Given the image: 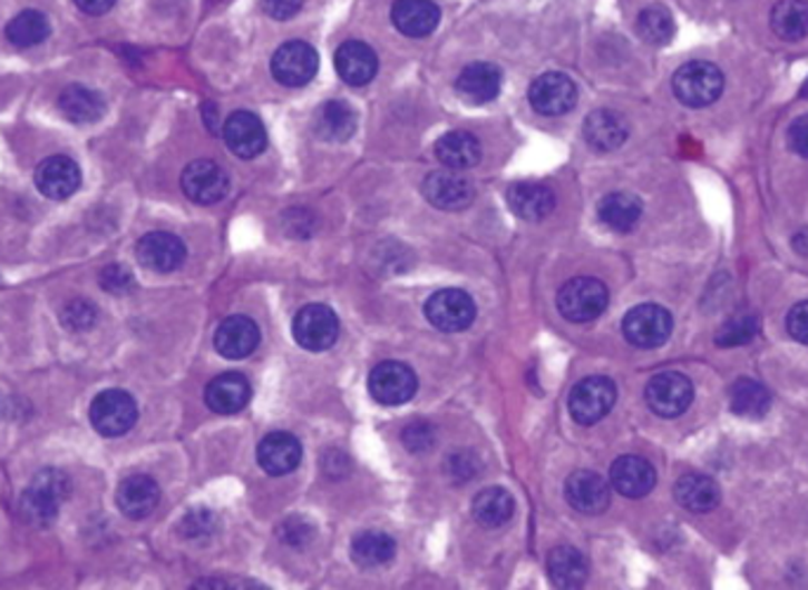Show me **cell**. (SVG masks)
<instances>
[{"instance_id": "cell-38", "label": "cell", "mask_w": 808, "mask_h": 590, "mask_svg": "<svg viewBox=\"0 0 808 590\" xmlns=\"http://www.w3.org/2000/svg\"><path fill=\"white\" fill-rule=\"evenodd\" d=\"M6 36L14 48H22V50L33 48L38 43H43L50 36V22L43 12L25 10V12H19L14 19H10V24L6 27Z\"/></svg>"}, {"instance_id": "cell-39", "label": "cell", "mask_w": 808, "mask_h": 590, "mask_svg": "<svg viewBox=\"0 0 808 590\" xmlns=\"http://www.w3.org/2000/svg\"><path fill=\"white\" fill-rule=\"evenodd\" d=\"M731 409L742 419H761L771 409V392L752 378H740L731 387Z\"/></svg>"}, {"instance_id": "cell-37", "label": "cell", "mask_w": 808, "mask_h": 590, "mask_svg": "<svg viewBox=\"0 0 808 590\" xmlns=\"http://www.w3.org/2000/svg\"><path fill=\"white\" fill-rule=\"evenodd\" d=\"M771 29L782 41H801L808 36L806 0H778L771 10Z\"/></svg>"}, {"instance_id": "cell-45", "label": "cell", "mask_w": 808, "mask_h": 590, "mask_svg": "<svg viewBox=\"0 0 808 590\" xmlns=\"http://www.w3.org/2000/svg\"><path fill=\"white\" fill-rule=\"evenodd\" d=\"M100 286L109 293H128L135 286V279L124 265H109L100 274Z\"/></svg>"}, {"instance_id": "cell-10", "label": "cell", "mask_w": 808, "mask_h": 590, "mask_svg": "<svg viewBox=\"0 0 808 590\" xmlns=\"http://www.w3.org/2000/svg\"><path fill=\"white\" fill-rule=\"evenodd\" d=\"M426 317L445 333H459L476 319V303L461 288H442L428 298Z\"/></svg>"}, {"instance_id": "cell-41", "label": "cell", "mask_w": 808, "mask_h": 590, "mask_svg": "<svg viewBox=\"0 0 808 590\" xmlns=\"http://www.w3.org/2000/svg\"><path fill=\"white\" fill-rule=\"evenodd\" d=\"M759 333V319L752 312H740L736 317L728 319L719 333H717V345L721 347H738L747 345Z\"/></svg>"}, {"instance_id": "cell-21", "label": "cell", "mask_w": 808, "mask_h": 590, "mask_svg": "<svg viewBox=\"0 0 808 590\" xmlns=\"http://www.w3.org/2000/svg\"><path fill=\"white\" fill-rule=\"evenodd\" d=\"M610 482L626 499H643L653 491L658 472L641 456H620L610 468Z\"/></svg>"}, {"instance_id": "cell-20", "label": "cell", "mask_w": 808, "mask_h": 590, "mask_svg": "<svg viewBox=\"0 0 808 590\" xmlns=\"http://www.w3.org/2000/svg\"><path fill=\"white\" fill-rule=\"evenodd\" d=\"M162 501V489L149 475H130L116 489V505L130 520L149 518Z\"/></svg>"}, {"instance_id": "cell-12", "label": "cell", "mask_w": 808, "mask_h": 590, "mask_svg": "<svg viewBox=\"0 0 808 590\" xmlns=\"http://www.w3.org/2000/svg\"><path fill=\"white\" fill-rule=\"evenodd\" d=\"M183 191L189 201L199 206H211L223 201L230 191V177L223 166L208 159L192 161L181 177Z\"/></svg>"}, {"instance_id": "cell-22", "label": "cell", "mask_w": 808, "mask_h": 590, "mask_svg": "<svg viewBox=\"0 0 808 590\" xmlns=\"http://www.w3.org/2000/svg\"><path fill=\"white\" fill-rule=\"evenodd\" d=\"M506 201L520 220L539 223L554 213L556 194L542 183H518L508 189Z\"/></svg>"}, {"instance_id": "cell-17", "label": "cell", "mask_w": 808, "mask_h": 590, "mask_svg": "<svg viewBox=\"0 0 808 590\" xmlns=\"http://www.w3.org/2000/svg\"><path fill=\"white\" fill-rule=\"evenodd\" d=\"M135 253L143 267H147L152 272H159V274L175 272L187 258L185 244L177 239L175 234H168V232L145 234L143 239L137 242Z\"/></svg>"}, {"instance_id": "cell-50", "label": "cell", "mask_w": 808, "mask_h": 590, "mask_svg": "<svg viewBox=\"0 0 808 590\" xmlns=\"http://www.w3.org/2000/svg\"><path fill=\"white\" fill-rule=\"evenodd\" d=\"M476 470H478L476 459L470 456V461H468L466 451H461V454L449 459V472H451V478H455L457 482H468L473 475H476Z\"/></svg>"}, {"instance_id": "cell-15", "label": "cell", "mask_w": 808, "mask_h": 590, "mask_svg": "<svg viewBox=\"0 0 808 590\" xmlns=\"http://www.w3.org/2000/svg\"><path fill=\"white\" fill-rule=\"evenodd\" d=\"M424 196L430 206H436L440 210H461L470 206L476 191H473L470 180L461 175V170L447 168L430 173L426 177Z\"/></svg>"}, {"instance_id": "cell-34", "label": "cell", "mask_w": 808, "mask_h": 590, "mask_svg": "<svg viewBox=\"0 0 808 590\" xmlns=\"http://www.w3.org/2000/svg\"><path fill=\"white\" fill-rule=\"evenodd\" d=\"M514 510H516L514 496L502 486H487L473 499V518L487 529L504 527L510 518H514Z\"/></svg>"}, {"instance_id": "cell-16", "label": "cell", "mask_w": 808, "mask_h": 590, "mask_svg": "<svg viewBox=\"0 0 808 590\" xmlns=\"http://www.w3.org/2000/svg\"><path fill=\"white\" fill-rule=\"evenodd\" d=\"M223 137L227 149L234 156H240V159H253V156L263 154L267 147L265 126L251 111H234L223 126Z\"/></svg>"}, {"instance_id": "cell-14", "label": "cell", "mask_w": 808, "mask_h": 590, "mask_svg": "<svg viewBox=\"0 0 808 590\" xmlns=\"http://www.w3.org/2000/svg\"><path fill=\"white\" fill-rule=\"evenodd\" d=\"M33 183L43 196L52 201H65L81 187V168L65 154L48 156L46 161L38 164L33 173Z\"/></svg>"}, {"instance_id": "cell-32", "label": "cell", "mask_w": 808, "mask_h": 590, "mask_svg": "<svg viewBox=\"0 0 808 590\" xmlns=\"http://www.w3.org/2000/svg\"><path fill=\"white\" fill-rule=\"evenodd\" d=\"M643 215V204L636 199L634 194L615 191L603 196L598 204V218L605 227L613 232H632Z\"/></svg>"}, {"instance_id": "cell-23", "label": "cell", "mask_w": 808, "mask_h": 590, "mask_svg": "<svg viewBox=\"0 0 808 590\" xmlns=\"http://www.w3.org/2000/svg\"><path fill=\"white\" fill-rule=\"evenodd\" d=\"M629 137V126L624 116L613 109H596L584 121V140L596 151H615Z\"/></svg>"}, {"instance_id": "cell-6", "label": "cell", "mask_w": 808, "mask_h": 590, "mask_svg": "<svg viewBox=\"0 0 808 590\" xmlns=\"http://www.w3.org/2000/svg\"><path fill=\"white\" fill-rule=\"evenodd\" d=\"M617 402V387L605 376H588L570 392V413L580 425L603 421Z\"/></svg>"}, {"instance_id": "cell-25", "label": "cell", "mask_w": 808, "mask_h": 590, "mask_svg": "<svg viewBox=\"0 0 808 590\" xmlns=\"http://www.w3.org/2000/svg\"><path fill=\"white\" fill-rule=\"evenodd\" d=\"M204 400L211 411L232 416V413H240L251 402V383L242 373H221L218 378L208 383Z\"/></svg>"}, {"instance_id": "cell-4", "label": "cell", "mask_w": 808, "mask_h": 590, "mask_svg": "<svg viewBox=\"0 0 808 590\" xmlns=\"http://www.w3.org/2000/svg\"><path fill=\"white\" fill-rule=\"evenodd\" d=\"M90 423L103 437H121L137 423V404L126 390H105L90 404Z\"/></svg>"}, {"instance_id": "cell-30", "label": "cell", "mask_w": 808, "mask_h": 590, "mask_svg": "<svg viewBox=\"0 0 808 590\" xmlns=\"http://www.w3.org/2000/svg\"><path fill=\"white\" fill-rule=\"evenodd\" d=\"M358 130V114L343 100L324 102L314 114V132L329 142H345Z\"/></svg>"}, {"instance_id": "cell-48", "label": "cell", "mask_w": 808, "mask_h": 590, "mask_svg": "<svg viewBox=\"0 0 808 590\" xmlns=\"http://www.w3.org/2000/svg\"><path fill=\"white\" fill-rule=\"evenodd\" d=\"M261 3H263L265 14L272 19H280V22L291 19L293 14H299L303 8V0H261Z\"/></svg>"}, {"instance_id": "cell-47", "label": "cell", "mask_w": 808, "mask_h": 590, "mask_svg": "<svg viewBox=\"0 0 808 590\" xmlns=\"http://www.w3.org/2000/svg\"><path fill=\"white\" fill-rule=\"evenodd\" d=\"M280 539L289 545H303L312 539V529L299 518H291L280 527Z\"/></svg>"}, {"instance_id": "cell-40", "label": "cell", "mask_w": 808, "mask_h": 590, "mask_svg": "<svg viewBox=\"0 0 808 590\" xmlns=\"http://www.w3.org/2000/svg\"><path fill=\"white\" fill-rule=\"evenodd\" d=\"M636 31L650 46H666L674 38V19L662 6H650L639 14Z\"/></svg>"}, {"instance_id": "cell-46", "label": "cell", "mask_w": 808, "mask_h": 590, "mask_svg": "<svg viewBox=\"0 0 808 590\" xmlns=\"http://www.w3.org/2000/svg\"><path fill=\"white\" fill-rule=\"evenodd\" d=\"M787 333L797 341L808 345V301L797 303L787 314Z\"/></svg>"}, {"instance_id": "cell-28", "label": "cell", "mask_w": 808, "mask_h": 590, "mask_svg": "<svg viewBox=\"0 0 808 590\" xmlns=\"http://www.w3.org/2000/svg\"><path fill=\"white\" fill-rule=\"evenodd\" d=\"M457 90L470 105H487L502 90V71L489 62L468 65L457 78Z\"/></svg>"}, {"instance_id": "cell-7", "label": "cell", "mask_w": 808, "mask_h": 590, "mask_svg": "<svg viewBox=\"0 0 808 590\" xmlns=\"http://www.w3.org/2000/svg\"><path fill=\"white\" fill-rule=\"evenodd\" d=\"M693 383L679 371H664L645 385V402L662 419H676L693 404Z\"/></svg>"}, {"instance_id": "cell-31", "label": "cell", "mask_w": 808, "mask_h": 590, "mask_svg": "<svg viewBox=\"0 0 808 590\" xmlns=\"http://www.w3.org/2000/svg\"><path fill=\"white\" fill-rule=\"evenodd\" d=\"M57 107L71 124H95L103 118L107 105L105 97L97 90L86 86H69L59 95Z\"/></svg>"}, {"instance_id": "cell-26", "label": "cell", "mask_w": 808, "mask_h": 590, "mask_svg": "<svg viewBox=\"0 0 808 590\" xmlns=\"http://www.w3.org/2000/svg\"><path fill=\"white\" fill-rule=\"evenodd\" d=\"M390 17L400 33L409 38H424L438 29L440 8L432 0H396Z\"/></svg>"}, {"instance_id": "cell-27", "label": "cell", "mask_w": 808, "mask_h": 590, "mask_svg": "<svg viewBox=\"0 0 808 590\" xmlns=\"http://www.w3.org/2000/svg\"><path fill=\"white\" fill-rule=\"evenodd\" d=\"M337 71L348 86H367L379 71V57L362 41H348L337 50Z\"/></svg>"}, {"instance_id": "cell-8", "label": "cell", "mask_w": 808, "mask_h": 590, "mask_svg": "<svg viewBox=\"0 0 808 590\" xmlns=\"http://www.w3.org/2000/svg\"><path fill=\"white\" fill-rule=\"evenodd\" d=\"M272 76L278 78V83L286 88H303L308 86L314 73L320 69V57L305 41H289L278 52L272 55Z\"/></svg>"}, {"instance_id": "cell-18", "label": "cell", "mask_w": 808, "mask_h": 590, "mask_svg": "<svg viewBox=\"0 0 808 590\" xmlns=\"http://www.w3.org/2000/svg\"><path fill=\"white\" fill-rule=\"evenodd\" d=\"M565 499L577 513L601 515L610 505V484L591 470H577L565 482Z\"/></svg>"}, {"instance_id": "cell-3", "label": "cell", "mask_w": 808, "mask_h": 590, "mask_svg": "<svg viewBox=\"0 0 808 590\" xmlns=\"http://www.w3.org/2000/svg\"><path fill=\"white\" fill-rule=\"evenodd\" d=\"M610 301L607 286L594 277H577L570 279L558 291V309L567 322L586 324L598 319L605 312Z\"/></svg>"}, {"instance_id": "cell-29", "label": "cell", "mask_w": 808, "mask_h": 590, "mask_svg": "<svg viewBox=\"0 0 808 590\" xmlns=\"http://www.w3.org/2000/svg\"><path fill=\"white\" fill-rule=\"evenodd\" d=\"M436 156L445 168L451 170H468L478 166L483 159L480 140L473 132L466 130H451L442 135L436 145Z\"/></svg>"}, {"instance_id": "cell-13", "label": "cell", "mask_w": 808, "mask_h": 590, "mask_svg": "<svg viewBox=\"0 0 808 590\" xmlns=\"http://www.w3.org/2000/svg\"><path fill=\"white\" fill-rule=\"evenodd\" d=\"M529 105L542 116H563L577 105V86L573 78L561 71L542 73L529 86Z\"/></svg>"}, {"instance_id": "cell-51", "label": "cell", "mask_w": 808, "mask_h": 590, "mask_svg": "<svg viewBox=\"0 0 808 590\" xmlns=\"http://www.w3.org/2000/svg\"><path fill=\"white\" fill-rule=\"evenodd\" d=\"M74 3L86 14H107L116 6V0H74Z\"/></svg>"}, {"instance_id": "cell-9", "label": "cell", "mask_w": 808, "mask_h": 590, "mask_svg": "<svg viewBox=\"0 0 808 590\" xmlns=\"http://www.w3.org/2000/svg\"><path fill=\"white\" fill-rule=\"evenodd\" d=\"M417 373L402 362H381L369 373L371 397L383 406H400L417 395Z\"/></svg>"}, {"instance_id": "cell-5", "label": "cell", "mask_w": 808, "mask_h": 590, "mask_svg": "<svg viewBox=\"0 0 808 590\" xmlns=\"http://www.w3.org/2000/svg\"><path fill=\"white\" fill-rule=\"evenodd\" d=\"M672 328H674L672 314H669L664 307L650 303L629 309L622 322L624 338L641 350H655L664 345L669 336H672Z\"/></svg>"}, {"instance_id": "cell-2", "label": "cell", "mask_w": 808, "mask_h": 590, "mask_svg": "<svg viewBox=\"0 0 808 590\" xmlns=\"http://www.w3.org/2000/svg\"><path fill=\"white\" fill-rule=\"evenodd\" d=\"M723 73L712 62H688L674 73V95L693 109L714 105L723 92Z\"/></svg>"}, {"instance_id": "cell-43", "label": "cell", "mask_w": 808, "mask_h": 590, "mask_svg": "<svg viewBox=\"0 0 808 590\" xmlns=\"http://www.w3.org/2000/svg\"><path fill=\"white\" fill-rule=\"evenodd\" d=\"M97 322V307L88 301H71L62 309V324L69 331H88Z\"/></svg>"}, {"instance_id": "cell-36", "label": "cell", "mask_w": 808, "mask_h": 590, "mask_svg": "<svg viewBox=\"0 0 808 590\" xmlns=\"http://www.w3.org/2000/svg\"><path fill=\"white\" fill-rule=\"evenodd\" d=\"M350 553H352V560L364 569L383 567L396 558V541H392V537H388L386 531H377V529L362 531V534L352 539Z\"/></svg>"}, {"instance_id": "cell-52", "label": "cell", "mask_w": 808, "mask_h": 590, "mask_svg": "<svg viewBox=\"0 0 808 590\" xmlns=\"http://www.w3.org/2000/svg\"><path fill=\"white\" fill-rule=\"evenodd\" d=\"M795 248L799 250V255H804V258H808V229L799 232L795 236Z\"/></svg>"}, {"instance_id": "cell-49", "label": "cell", "mask_w": 808, "mask_h": 590, "mask_svg": "<svg viewBox=\"0 0 808 590\" xmlns=\"http://www.w3.org/2000/svg\"><path fill=\"white\" fill-rule=\"evenodd\" d=\"M790 147L795 154L804 156V159H808V114L799 116L797 121L790 126Z\"/></svg>"}, {"instance_id": "cell-1", "label": "cell", "mask_w": 808, "mask_h": 590, "mask_svg": "<svg viewBox=\"0 0 808 590\" xmlns=\"http://www.w3.org/2000/svg\"><path fill=\"white\" fill-rule=\"evenodd\" d=\"M69 489V478L62 470L43 468L36 472L19 499V515L31 527H50L59 515V505L67 501Z\"/></svg>"}, {"instance_id": "cell-33", "label": "cell", "mask_w": 808, "mask_h": 590, "mask_svg": "<svg viewBox=\"0 0 808 590\" xmlns=\"http://www.w3.org/2000/svg\"><path fill=\"white\" fill-rule=\"evenodd\" d=\"M674 496L691 513H709L721 503V489L707 475H683L674 486Z\"/></svg>"}, {"instance_id": "cell-44", "label": "cell", "mask_w": 808, "mask_h": 590, "mask_svg": "<svg viewBox=\"0 0 808 590\" xmlns=\"http://www.w3.org/2000/svg\"><path fill=\"white\" fill-rule=\"evenodd\" d=\"M402 444L413 454H421V451H428L436 444V430L426 421H413L402 430Z\"/></svg>"}, {"instance_id": "cell-11", "label": "cell", "mask_w": 808, "mask_h": 590, "mask_svg": "<svg viewBox=\"0 0 808 590\" xmlns=\"http://www.w3.org/2000/svg\"><path fill=\"white\" fill-rule=\"evenodd\" d=\"M293 338L310 352H324L339 338V317L327 305H308L293 319Z\"/></svg>"}, {"instance_id": "cell-24", "label": "cell", "mask_w": 808, "mask_h": 590, "mask_svg": "<svg viewBox=\"0 0 808 590\" xmlns=\"http://www.w3.org/2000/svg\"><path fill=\"white\" fill-rule=\"evenodd\" d=\"M303 459V446L289 432H272L259 444V463L267 475H289L299 468Z\"/></svg>"}, {"instance_id": "cell-42", "label": "cell", "mask_w": 808, "mask_h": 590, "mask_svg": "<svg viewBox=\"0 0 808 590\" xmlns=\"http://www.w3.org/2000/svg\"><path fill=\"white\" fill-rule=\"evenodd\" d=\"M215 529H218V515L211 513V510H206V508L189 510V513L181 522V534L185 539H189V541L206 539V537L213 534Z\"/></svg>"}, {"instance_id": "cell-35", "label": "cell", "mask_w": 808, "mask_h": 590, "mask_svg": "<svg viewBox=\"0 0 808 590\" xmlns=\"http://www.w3.org/2000/svg\"><path fill=\"white\" fill-rule=\"evenodd\" d=\"M548 574L561 588H580L588 577V562L573 545H558L548 553Z\"/></svg>"}, {"instance_id": "cell-19", "label": "cell", "mask_w": 808, "mask_h": 590, "mask_svg": "<svg viewBox=\"0 0 808 590\" xmlns=\"http://www.w3.org/2000/svg\"><path fill=\"white\" fill-rule=\"evenodd\" d=\"M213 343L225 360H244L259 347L261 331L253 319L244 317V314H234V317H227L215 328Z\"/></svg>"}]
</instances>
